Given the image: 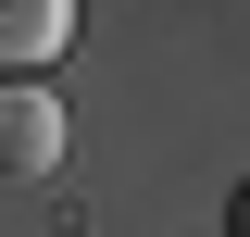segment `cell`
<instances>
[{
    "instance_id": "1",
    "label": "cell",
    "mask_w": 250,
    "mask_h": 237,
    "mask_svg": "<svg viewBox=\"0 0 250 237\" xmlns=\"http://www.w3.org/2000/svg\"><path fill=\"white\" fill-rule=\"evenodd\" d=\"M50 162H62V100L38 88V75H0V175L38 187Z\"/></svg>"
},
{
    "instance_id": "2",
    "label": "cell",
    "mask_w": 250,
    "mask_h": 237,
    "mask_svg": "<svg viewBox=\"0 0 250 237\" xmlns=\"http://www.w3.org/2000/svg\"><path fill=\"white\" fill-rule=\"evenodd\" d=\"M62 38H75V0H0V75H38Z\"/></svg>"
},
{
    "instance_id": "3",
    "label": "cell",
    "mask_w": 250,
    "mask_h": 237,
    "mask_svg": "<svg viewBox=\"0 0 250 237\" xmlns=\"http://www.w3.org/2000/svg\"><path fill=\"white\" fill-rule=\"evenodd\" d=\"M225 237H250V187H238V212H225Z\"/></svg>"
}]
</instances>
